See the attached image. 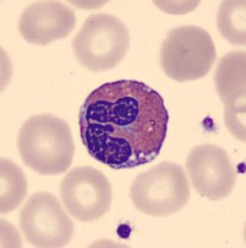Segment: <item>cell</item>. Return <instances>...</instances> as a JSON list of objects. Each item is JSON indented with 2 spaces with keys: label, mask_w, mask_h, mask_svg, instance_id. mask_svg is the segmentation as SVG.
Returning a JSON list of instances; mask_svg holds the SVG:
<instances>
[{
  "label": "cell",
  "mask_w": 246,
  "mask_h": 248,
  "mask_svg": "<svg viewBox=\"0 0 246 248\" xmlns=\"http://www.w3.org/2000/svg\"><path fill=\"white\" fill-rule=\"evenodd\" d=\"M163 97L143 82H108L95 88L80 108V134L88 154L115 170L150 163L168 132Z\"/></svg>",
  "instance_id": "obj_1"
},
{
  "label": "cell",
  "mask_w": 246,
  "mask_h": 248,
  "mask_svg": "<svg viewBox=\"0 0 246 248\" xmlns=\"http://www.w3.org/2000/svg\"><path fill=\"white\" fill-rule=\"evenodd\" d=\"M17 149L26 167L41 175H60L70 168L75 143L68 124L54 114H37L24 122Z\"/></svg>",
  "instance_id": "obj_2"
},
{
  "label": "cell",
  "mask_w": 246,
  "mask_h": 248,
  "mask_svg": "<svg viewBox=\"0 0 246 248\" xmlns=\"http://www.w3.org/2000/svg\"><path fill=\"white\" fill-rule=\"evenodd\" d=\"M131 45L127 26L111 14L90 15L72 40L75 56L80 65L94 72L118 66Z\"/></svg>",
  "instance_id": "obj_3"
},
{
  "label": "cell",
  "mask_w": 246,
  "mask_h": 248,
  "mask_svg": "<svg viewBox=\"0 0 246 248\" xmlns=\"http://www.w3.org/2000/svg\"><path fill=\"white\" fill-rule=\"evenodd\" d=\"M130 198L134 207L148 216H170L189 201L187 174L178 164L163 161L134 179Z\"/></svg>",
  "instance_id": "obj_4"
},
{
  "label": "cell",
  "mask_w": 246,
  "mask_h": 248,
  "mask_svg": "<svg viewBox=\"0 0 246 248\" xmlns=\"http://www.w3.org/2000/svg\"><path fill=\"white\" fill-rule=\"evenodd\" d=\"M216 50L212 36L199 26L185 25L168 32L161 48L164 74L178 82L203 78L213 68Z\"/></svg>",
  "instance_id": "obj_5"
},
{
  "label": "cell",
  "mask_w": 246,
  "mask_h": 248,
  "mask_svg": "<svg viewBox=\"0 0 246 248\" xmlns=\"http://www.w3.org/2000/svg\"><path fill=\"white\" fill-rule=\"evenodd\" d=\"M20 229L33 247H65L72 240L75 225L63 205L49 192L32 195L20 211Z\"/></svg>",
  "instance_id": "obj_6"
},
{
  "label": "cell",
  "mask_w": 246,
  "mask_h": 248,
  "mask_svg": "<svg viewBox=\"0 0 246 248\" xmlns=\"http://www.w3.org/2000/svg\"><path fill=\"white\" fill-rule=\"evenodd\" d=\"M60 196L71 216L81 222H91L110 210L112 185L96 168H74L60 185Z\"/></svg>",
  "instance_id": "obj_7"
},
{
  "label": "cell",
  "mask_w": 246,
  "mask_h": 248,
  "mask_svg": "<svg viewBox=\"0 0 246 248\" xmlns=\"http://www.w3.org/2000/svg\"><path fill=\"white\" fill-rule=\"evenodd\" d=\"M185 169L196 191L209 200H221L234 189L236 171L229 154L218 145L201 144L193 148Z\"/></svg>",
  "instance_id": "obj_8"
},
{
  "label": "cell",
  "mask_w": 246,
  "mask_h": 248,
  "mask_svg": "<svg viewBox=\"0 0 246 248\" xmlns=\"http://www.w3.org/2000/svg\"><path fill=\"white\" fill-rule=\"evenodd\" d=\"M215 87L225 105V123L230 132L245 141L246 52L224 55L215 70Z\"/></svg>",
  "instance_id": "obj_9"
},
{
  "label": "cell",
  "mask_w": 246,
  "mask_h": 248,
  "mask_svg": "<svg viewBox=\"0 0 246 248\" xmlns=\"http://www.w3.org/2000/svg\"><path fill=\"white\" fill-rule=\"evenodd\" d=\"M76 25V15L71 8L60 1H34L19 19V32L29 44L45 46L65 39Z\"/></svg>",
  "instance_id": "obj_10"
},
{
  "label": "cell",
  "mask_w": 246,
  "mask_h": 248,
  "mask_svg": "<svg viewBox=\"0 0 246 248\" xmlns=\"http://www.w3.org/2000/svg\"><path fill=\"white\" fill-rule=\"evenodd\" d=\"M28 194V181L19 165L9 159L0 160V212L9 214L19 207Z\"/></svg>",
  "instance_id": "obj_11"
},
{
  "label": "cell",
  "mask_w": 246,
  "mask_h": 248,
  "mask_svg": "<svg viewBox=\"0 0 246 248\" xmlns=\"http://www.w3.org/2000/svg\"><path fill=\"white\" fill-rule=\"evenodd\" d=\"M219 32L232 45L246 44V1L227 0L221 1L216 14Z\"/></svg>",
  "instance_id": "obj_12"
}]
</instances>
